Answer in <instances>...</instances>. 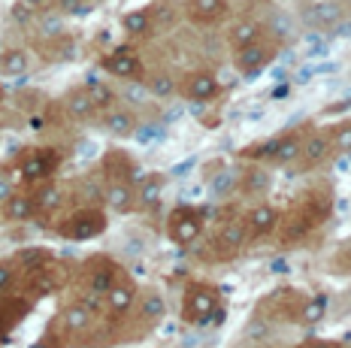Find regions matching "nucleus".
<instances>
[{
  "label": "nucleus",
  "mask_w": 351,
  "mask_h": 348,
  "mask_svg": "<svg viewBox=\"0 0 351 348\" xmlns=\"http://www.w3.org/2000/svg\"><path fill=\"white\" fill-rule=\"evenodd\" d=\"M91 97H94V103H97V110L100 106H112V100H115V94L112 88H106V85H91Z\"/></svg>",
  "instance_id": "nucleus-36"
},
{
  "label": "nucleus",
  "mask_w": 351,
  "mask_h": 348,
  "mask_svg": "<svg viewBox=\"0 0 351 348\" xmlns=\"http://www.w3.org/2000/svg\"><path fill=\"white\" fill-rule=\"evenodd\" d=\"M58 6H61L64 16H85V12L91 10L88 0H58Z\"/></svg>",
  "instance_id": "nucleus-35"
},
{
  "label": "nucleus",
  "mask_w": 351,
  "mask_h": 348,
  "mask_svg": "<svg viewBox=\"0 0 351 348\" xmlns=\"http://www.w3.org/2000/svg\"><path fill=\"white\" fill-rule=\"evenodd\" d=\"M237 185H239V176H237V170H218L215 176H212V194L215 197H224V194H230V191H237Z\"/></svg>",
  "instance_id": "nucleus-31"
},
{
  "label": "nucleus",
  "mask_w": 351,
  "mask_h": 348,
  "mask_svg": "<svg viewBox=\"0 0 351 348\" xmlns=\"http://www.w3.org/2000/svg\"><path fill=\"white\" fill-rule=\"evenodd\" d=\"M330 140H333V146L336 149H342V151H351V121H346V125H339L330 134Z\"/></svg>",
  "instance_id": "nucleus-34"
},
{
  "label": "nucleus",
  "mask_w": 351,
  "mask_h": 348,
  "mask_svg": "<svg viewBox=\"0 0 351 348\" xmlns=\"http://www.w3.org/2000/svg\"><path fill=\"white\" fill-rule=\"evenodd\" d=\"M12 194H16V188H12V176L0 170V206H3V203L10 200Z\"/></svg>",
  "instance_id": "nucleus-37"
},
{
  "label": "nucleus",
  "mask_w": 351,
  "mask_h": 348,
  "mask_svg": "<svg viewBox=\"0 0 351 348\" xmlns=\"http://www.w3.org/2000/svg\"><path fill=\"white\" fill-rule=\"evenodd\" d=\"M55 170H58V155H52V151H34V155H27L25 164H21V176L31 179V182L52 176Z\"/></svg>",
  "instance_id": "nucleus-9"
},
{
  "label": "nucleus",
  "mask_w": 351,
  "mask_h": 348,
  "mask_svg": "<svg viewBox=\"0 0 351 348\" xmlns=\"http://www.w3.org/2000/svg\"><path fill=\"white\" fill-rule=\"evenodd\" d=\"M269 188V173L263 166H248L243 176V191L245 194H263Z\"/></svg>",
  "instance_id": "nucleus-27"
},
{
  "label": "nucleus",
  "mask_w": 351,
  "mask_h": 348,
  "mask_svg": "<svg viewBox=\"0 0 351 348\" xmlns=\"http://www.w3.org/2000/svg\"><path fill=\"white\" fill-rule=\"evenodd\" d=\"M64 12H43L40 18H36V31H40L43 40H55L64 34Z\"/></svg>",
  "instance_id": "nucleus-24"
},
{
  "label": "nucleus",
  "mask_w": 351,
  "mask_h": 348,
  "mask_svg": "<svg viewBox=\"0 0 351 348\" xmlns=\"http://www.w3.org/2000/svg\"><path fill=\"white\" fill-rule=\"evenodd\" d=\"M342 260H346V264H348V270H351V239L346 243V249H342Z\"/></svg>",
  "instance_id": "nucleus-40"
},
{
  "label": "nucleus",
  "mask_w": 351,
  "mask_h": 348,
  "mask_svg": "<svg viewBox=\"0 0 351 348\" xmlns=\"http://www.w3.org/2000/svg\"><path fill=\"white\" fill-rule=\"evenodd\" d=\"M121 97L128 100V103H134V106H143V103H149L152 100V94H149V85L140 82V79H124Z\"/></svg>",
  "instance_id": "nucleus-29"
},
{
  "label": "nucleus",
  "mask_w": 351,
  "mask_h": 348,
  "mask_svg": "<svg viewBox=\"0 0 351 348\" xmlns=\"http://www.w3.org/2000/svg\"><path fill=\"white\" fill-rule=\"evenodd\" d=\"M300 151H303V136H297V134L279 136V140H276V151H273V158H269V161H276V164H294L297 158H300Z\"/></svg>",
  "instance_id": "nucleus-20"
},
{
  "label": "nucleus",
  "mask_w": 351,
  "mask_h": 348,
  "mask_svg": "<svg viewBox=\"0 0 351 348\" xmlns=\"http://www.w3.org/2000/svg\"><path fill=\"white\" fill-rule=\"evenodd\" d=\"M300 21L315 34H333L346 21L339 0H306L300 6Z\"/></svg>",
  "instance_id": "nucleus-1"
},
{
  "label": "nucleus",
  "mask_w": 351,
  "mask_h": 348,
  "mask_svg": "<svg viewBox=\"0 0 351 348\" xmlns=\"http://www.w3.org/2000/svg\"><path fill=\"white\" fill-rule=\"evenodd\" d=\"M115 282H112V270H94L91 273V279H88V288H91L94 294H109V288H112Z\"/></svg>",
  "instance_id": "nucleus-33"
},
{
  "label": "nucleus",
  "mask_w": 351,
  "mask_h": 348,
  "mask_svg": "<svg viewBox=\"0 0 351 348\" xmlns=\"http://www.w3.org/2000/svg\"><path fill=\"white\" fill-rule=\"evenodd\" d=\"M106 230V215L100 209H82L64 224V234L70 239H94Z\"/></svg>",
  "instance_id": "nucleus-3"
},
{
  "label": "nucleus",
  "mask_w": 351,
  "mask_h": 348,
  "mask_svg": "<svg viewBox=\"0 0 351 348\" xmlns=\"http://www.w3.org/2000/svg\"><path fill=\"white\" fill-rule=\"evenodd\" d=\"M182 97L194 100V103H206V100L218 97V79L212 73H203V70H197V73H188L185 82H182Z\"/></svg>",
  "instance_id": "nucleus-5"
},
{
  "label": "nucleus",
  "mask_w": 351,
  "mask_h": 348,
  "mask_svg": "<svg viewBox=\"0 0 351 348\" xmlns=\"http://www.w3.org/2000/svg\"><path fill=\"white\" fill-rule=\"evenodd\" d=\"M67 112L73 115V119H82V121L91 119V115L97 112V103H94L91 91L88 88H73L67 94Z\"/></svg>",
  "instance_id": "nucleus-17"
},
{
  "label": "nucleus",
  "mask_w": 351,
  "mask_h": 348,
  "mask_svg": "<svg viewBox=\"0 0 351 348\" xmlns=\"http://www.w3.org/2000/svg\"><path fill=\"white\" fill-rule=\"evenodd\" d=\"M104 197H106V206L109 209H115V212H128V209L136 203V191L130 188V182L119 179V182H112V185L106 188Z\"/></svg>",
  "instance_id": "nucleus-13"
},
{
  "label": "nucleus",
  "mask_w": 351,
  "mask_h": 348,
  "mask_svg": "<svg viewBox=\"0 0 351 348\" xmlns=\"http://www.w3.org/2000/svg\"><path fill=\"white\" fill-rule=\"evenodd\" d=\"M164 315H167V300H164V297H160L158 291L145 294L143 303H140V318H143V324L155 327L158 321H164Z\"/></svg>",
  "instance_id": "nucleus-21"
},
{
  "label": "nucleus",
  "mask_w": 351,
  "mask_h": 348,
  "mask_svg": "<svg viewBox=\"0 0 351 348\" xmlns=\"http://www.w3.org/2000/svg\"><path fill=\"white\" fill-rule=\"evenodd\" d=\"M136 300V288L130 285V282H115L112 288H109L106 294V303H109V312L112 315H124V312H130Z\"/></svg>",
  "instance_id": "nucleus-14"
},
{
  "label": "nucleus",
  "mask_w": 351,
  "mask_h": 348,
  "mask_svg": "<svg viewBox=\"0 0 351 348\" xmlns=\"http://www.w3.org/2000/svg\"><path fill=\"white\" fill-rule=\"evenodd\" d=\"M324 312H327V297H312L303 306V312H300V321L312 327V324H318L321 318H324Z\"/></svg>",
  "instance_id": "nucleus-32"
},
{
  "label": "nucleus",
  "mask_w": 351,
  "mask_h": 348,
  "mask_svg": "<svg viewBox=\"0 0 351 348\" xmlns=\"http://www.w3.org/2000/svg\"><path fill=\"white\" fill-rule=\"evenodd\" d=\"M267 61H269V49L263 46V42H248V46L243 49H237V70H239V76H245V79H254L261 73L263 67H267Z\"/></svg>",
  "instance_id": "nucleus-6"
},
{
  "label": "nucleus",
  "mask_w": 351,
  "mask_h": 348,
  "mask_svg": "<svg viewBox=\"0 0 351 348\" xmlns=\"http://www.w3.org/2000/svg\"><path fill=\"white\" fill-rule=\"evenodd\" d=\"M104 70L106 73H112V76H119V79H136L143 73V64H140V58H136L134 52L119 49V52L109 55L104 61Z\"/></svg>",
  "instance_id": "nucleus-8"
},
{
  "label": "nucleus",
  "mask_w": 351,
  "mask_h": 348,
  "mask_svg": "<svg viewBox=\"0 0 351 348\" xmlns=\"http://www.w3.org/2000/svg\"><path fill=\"white\" fill-rule=\"evenodd\" d=\"M91 321H94V309L88 306V303H76V306H70L67 312H64V327H67L70 333L88 330Z\"/></svg>",
  "instance_id": "nucleus-22"
},
{
  "label": "nucleus",
  "mask_w": 351,
  "mask_h": 348,
  "mask_svg": "<svg viewBox=\"0 0 351 348\" xmlns=\"http://www.w3.org/2000/svg\"><path fill=\"white\" fill-rule=\"evenodd\" d=\"M185 318L191 324H209L215 321V312H218V297L209 285H191L185 294Z\"/></svg>",
  "instance_id": "nucleus-2"
},
{
  "label": "nucleus",
  "mask_w": 351,
  "mask_h": 348,
  "mask_svg": "<svg viewBox=\"0 0 351 348\" xmlns=\"http://www.w3.org/2000/svg\"><path fill=\"white\" fill-rule=\"evenodd\" d=\"M228 10V0H188L185 12L191 21H212Z\"/></svg>",
  "instance_id": "nucleus-18"
},
{
  "label": "nucleus",
  "mask_w": 351,
  "mask_h": 348,
  "mask_svg": "<svg viewBox=\"0 0 351 348\" xmlns=\"http://www.w3.org/2000/svg\"><path fill=\"white\" fill-rule=\"evenodd\" d=\"M279 224V209L269 206V203H261V206L248 209V219H245V227L252 230L254 236H263Z\"/></svg>",
  "instance_id": "nucleus-11"
},
{
  "label": "nucleus",
  "mask_w": 351,
  "mask_h": 348,
  "mask_svg": "<svg viewBox=\"0 0 351 348\" xmlns=\"http://www.w3.org/2000/svg\"><path fill=\"white\" fill-rule=\"evenodd\" d=\"M104 125L109 134H115V136H134L136 134V115L134 112H128V110H112V112H106V119H104Z\"/></svg>",
  "instance_id": "nucleus-19"
},
{
  "label": "nucleus",
  "mask_w": 351,
  "mask_h": 348,
  "mask_svg": "<svg viewBox=\"0 0 351 348\" xmlns=\"http://www.w3.org/2000/svg\"><path fill=\"white\" fill-rule=\"evenodd\" d=\"M12 285V266L0 264V294H6V288Z\"/></svg>",
  "instance_id": "nucleus-38"
},
{
  "label": "nucleus",
  "mask_w": 351,
  "mask_h": 348,
  "mask_svg": "<svg viewBox=\"0 0 351 348\" xmlns=\"http://www.w3.org/2000/svg\"><path fill=\"white\" fill-rule=\"evenodd\" d=\"M203 230V221L200 215L194 212V209H179V212H173L170 219V239L176 245H191L197 236H200Z\"/></svg>",
  "instance_id": "nucleus-4"
},
{
  "label": "nucleus",
  "mask_w": 351,
  "mask_h": 348,
  "mask_svg": "<svg viewBox=\"0 0 351 348\" xmlns=\"http://www.w3.org/2000/svg\"><path fill=\"white\" fill-rule=\"evenodd\" d=\"M34 215H36V200L27 197V194H12V197L3 203L6 221H31Z\"/></svg>",
  "instance_id": "nucleus-15"
},
{
  "label": "nucleus",
  "mask_w": 351,
  "mask_h": 348,
  "mask_svg": "<svg viewBox=\"0 0 351 348\" xmlns=\"http://www.w3.org/2000/svg\"><path fill=\"white\" fill-rule=\"evenodd\" d=\"M160 194H164V179H160V176H149L140 185V191H136V203H140L143 209H149V206H155V203L160 200Z\"/></svg>",
  "instance_id": "nucleus-25"
},
{
  "label": "nucleus",
  "mask_w": 351,
  "mask_h": 348,
  "mask_svg": "<svg viewBox=\"0 0 351 348\" xmlns=\"http://www.w3.org/2000/svg\"><path fill=\"white\" fill-rule=\"evenodd\" d=\"M21 3L31 6L34 12H40V10H46V6H49V0H21Z\"/></svg>",
  "instance_id": "nucleus-39"
},
{
  "label": "nucleus",
  "mask_w": 351,
  "mask_h": 348,
  "mask_svg": "<svg viewBox=\"0 0 351 348\" xmlns=\"http://www.w3.org/2000/svg\"><path fill=\"white\" fill-rule=\"evenodd\" d=\"M34 200H36V209H43V212H52V209L61 206L64 191L58 185H43L40 191L34 194Z\"/></svg>",
  "instance_id": "nucleus-30"
},
{
  "label": "nucleus",
  "mask_w": 351,
  "mask_h": 348,
  "mask_svg": "<svg viewBox=\"0 0 351 348\" xmlns=\"http://www.w3.org/2000/svg\"><path fill=\"white\" fill-rule=\"evenodd\" d=\"M230 46L243 49L248 42H258L261 40V21L258 18H239L230 25V34H228Z\"/></svg>",
  "instance_id": "nucleus-16"
},
{
  "label": "nucleus",
  "mask_w": 351,
  "mask_h": 348,
  "mask_svg": "<svg viewBox=\"0 0 351 348\" xmlns=\"http://www.w3.org/2000/svg\"><path fill=\"white\" fill-rule=\"evenodd\" d=\"M245 239H248L245 221H228L221 230H218V236H215V251L221 258H233L245 245Z\"/></svg>",
  "instance_id": "nucleus-7"
},
{
  "label": "nucleus",
  "mask_w": 351,
  "mask_h": 348,
  "mask_svg": "<svg viewBox=\"0 0 351 348\" xmlns=\"http://www.w3.org/2000/svg\"><path fill=\"white\" fill-rule=\"evenodd\" d=\"M149 27H152L149 10H134V12H124L121 16V31L128 34V37H143V34H149Z\"/></svg>",
  "instance_id": "nucleus-23"
},
{
  "label": "nucleus",
  "mask_w": 351,
  "mask_h": 348,
  "mask_svg": "<svg viewBox=\"0 0 351 348\" xmlns=\"http://www.w3.org/2000/svg\"><path fill=\"white\" fill-rule=\"evenodd\" d=\"M342 6H346V10L351 12V0H342Z\"/></svg>",
  "instance_id": "nucleus-41"
},
{
  "label": "nucleus",
  "mask_w": 351,
  "mask_h": 348,
  "mask_svg": "<svg viewBox=\"0 0 351 348\" xmlns=\"http://www.w3.org/2000/svg\"><path fill=\"white\" fill-rule=\"evenodd\" d=\"M145 85H149L152 100H170V97H176V79L167 76V73H155Z\"/></svg>",
  "instance_id": "nucleus-26"
},
{
  "label": "nucleus",
  "mask_w": 351,
  "mask_h": 348,
  "mask_svg": "<svg viewBox=\"0 0 351 348\" xmlns=\"http://www.w3.org/2000/svg\"><path fill=\"white\" fill-rule=\"evenodd\" d=\"M269 324L263 321V318H252V321L245 324V330H243V345H263V343H269Z\"/></svg>",
  "instance_id": "nucleus-28"
},
{
  "label": "nucleus",
  "mask_w": 351,
  "mask_h": 348,
  "mask_svg": "<svg viewBox=\"0 0 351 348\" xmlns=\"http://www.w3.org/2000/svg\"><path fill=\"white\" fill-rule=\"evenodd\" d=\"M27 70H31V58H27L25 49H3L0 52V76L16 79L25 76Z\"/></svg>",
  "instance_id": "nucleus-12"
},
{
  "label": "nucleus",
  "mask_w": 351,
  "mask_h": 348,
  "mask_svg": "<svg viewBox=\"0 0 351 348\" xmlns=\"http://www.w3.org/2000/svg\"><path fill=\"white\" fill-rule=\"evenodd\" d=\"M330 149H333V140H330V134H312V136H306L303 140V151H300V158H303V170H309V166H315L321 164L327 155H330Z\"/></svg>",
  "instance_id": "nucleus-10"
}]
</instances>
